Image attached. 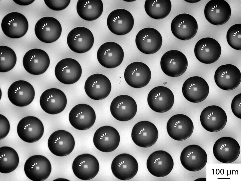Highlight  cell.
<instances>
[{
    "label": "cell",
    "instance_id": "1",
    "mask_svg": "<svg viewBox=\"0 0 243 183\" xmlns=\"http://www.w3.org/2000/svg\"><path fill=\"white\" fill-rule=\"evenodd\" d=\"M160 65L163 72L172 77H177L183 74L188 66V61L185 55L176 50H169L162 56Z\"/></svg>",
    "mask_w": 243,
    "mask_h": 183
},
{
    "label": "cell",
    "instance_id": "2",
    "mask_svg": "<svg viewBox=\"0 0 243 183\" xmlns=\"http://www.w3.org/2000/svg\"><path fill=\"white\" fill-rule=\"evenodd\" d=\"M213 151L215 157L218 161L228 164L236 160L240 155V149L236 140L230 137H224L216 141Z\"/></svg>",
    "mask_w": 243,
    "mask_h": 183
},
{
    "label": "cell",
    "instance_id": "3",
    "mask_svg": "<svg viewBox=\"0 0 243 183\" xmlns=\"http://www.w3.org/2000/svg\"><path fill=\"white\" fill-rule=\"evenodd\" d=\"M51 166L49 161L45 156L35 155L29 158L24 165L26 176L33 181H43L49 176Z\"/></svg>",
    "mask_w": 243,
    "mask_h": 183
},
{
    "label": "cell",
    "instance_id": "4",
    "mask_svg": "<svg viewBox=\"0 0 243 183\" xmlns=\"http://www.w3.org/2000/svg\"><path fill=\"white\" fill-rule=\"evenodd\" d=\"M44 127L41 121L32 116L25 117L18 123L17 132L19 138L23 141L33 143L39 140L44 133Z\"/></svg>",
    "mask_w": 243,
    "mask_h": 183
},
{
    "label": "cell",
    "instance_id": "5",
    "mask_svg": "<svg viewBox=\"0 0 243 183\" xmlns=\"http://www.w3.org/2000/svg\"><path fill=\"white\" fill-rule=\"evenodd\" d=\"M158 132L156 126L146 121H139L133 127L131 137L134 142L138 146L147 148L154 145L157 141Z\"/></svg>",
    "mask_w": 243,
    "mask_h": 183
},
{
    "label": "cell",
    "instance_id": "6",
    "mask_svg": "<svg viewBox=\"0 0 243 183\" xmlns=\"http://www.w3.org/2000/svg\"><path fill=\"white\" fill-rule=\"evenodd\" d=\"M180 160L182 165L186 170L196 172L202 170L205 166L207 156L206 151L200 146L191 145L182 150Z\"/></svg>",
    "mask_w": 243,
    "mask_h": 183
},
{
    "label": "cell",
    "instance_id": "7",
    "mask_svg": "<svg viewBox=\"0 0 243 183\" xmlns=\"http://www.w3.org/2000/svg\"><path fill=\"white\" fill-rule=\"evenodd\" d=\"M72 169L74 175L78 178L88 180L93 179L97 174L99 165L94 156L84 154L75 158L72 163Z\"/></svg>",
    "mask_w": 243,
    "mask_h": 183
},
{
    "label": "cell",
    "instance_id": "8",
    "mask_svg": "<svg viewBox=\"0 0 243 183\" xmlns=\"http://www.w3.org/2000/svg\"><path fill=\"white\" fill-rule=\"evenodd\" d=\"M62 31L61 25L56 18L49 16L43 17L38 21L34 28L35 33L40 41L51 43L57 41Z\"/></svg>",
    "mask_w": 243,
    "mask_h": 183
},
{
    "label": "cell",
    "instance_id": "9",
    "mask_svg": "<svg viewBox=\"0 0 243 183\" xmlns=\"http://www.w3.org/2000/svg\"><path fill=\"white\" fill-rule=\"evenodd\" d=\"M193 122L187 116L179 114L174 115L168 120L166 126L167 133L173 139L179 141L185 140L193 133Z\"/></svg>",
    "mask_w": 243,
    "mask_h": 183
},
{
    "label": "cell",
    "instance_id": "10",
    "mask_svg": "<svg viewBox=\"0 0 243 183\" xmlns=\"http://www.w3.org/2000/svg\"><path fill=\"white\" fill-rule=\"evenodd\" d=\"M111 167L113 174L116 178L121 180H127L136 175L138 165L133 156L128 154L123 153L114 158Z\"/></svg>",
    "mask_w": 243,
    "mask_h": 183
},
{
    "label": "cell",
    "instance_id": "11",
    "mask_svg": "<svg viewBox=\"0 0 243 183\" xmlns=\"http://www.w3.org/2000/svg\"><path fill=\"white\" fill-rule=\"evenodd\" d=\"M4 34L11 38H19L24 36L29 27L28 20L22 14L12 12L5 15L1 24Z\"/></svg>",
    "mask_w": 243,
    "mask_h": 183
},
{
    "label": "cell",
    "instance_id": "12",
    "mask_svg": "<svg viewBox=\"0 0 243 183\" xmlns=\"http://www.w3.org/2000/svg\"><path fill=\"white\" fill-rule=\"evenodd\" d=\"M174 161L171 155L168 152L159 150L152 153L148 157L146 162L147 169L153 176L162 177L168 175L174 167Z\"/></svg>",
    "mask_w": 243,
    "mask_h": 183
},
{
    "label": "cell",
    "instance_id": "13",
    "mask_svg": "<svg viewBox=\"0 0 243 183\" xmlns=\"http://www.w3.org/2000/svg\"><path fill=\"white\" fill-rule=\"evenodd\" d=\"M171 29L173 35L177 38L187 40L196 34L198 25L196 19L191 15L186 13L179 14L172 20Z\"/></svg>",
    "mask_w": 243,
    "mask_h": 183
},
{
    "label": "cell",
    "instance_id": "14",
    "mask_svg": "<svg viewBox=\"0 0 243 183\" xmlns=\"http://www.w3.org/2000/svg\"><path fill=\"white\" fill-rule=\"evenodd\" d=\"M7 95L11 102L14 105L23 107L29 105L35 96L33 86L28 82L20 80L15 81L9 87Z\"/></svg>",
    "mask_w": 243,
    "mask_h": 183
},
{
    "label": "cell",
    "instance_id": "15",
    "mask_svg": "<svg viewBox=\"0 0 243 183\" xmlns=\"http://www.w3.org/2000/svg\"><path fill=\"white\" fill-rule=\"evenodd\" d=\"M200 120L203 127L208 131L215 132L219 131L225 126L227 116L221 107L215 105L205 108L200 114Z\"/></svg>",
    "mask_w": 243,
    "mask_h": 183
},
{
    "label": "cell",
    "instance_id": "16",
    "mask_svg": "<svg viewBox=\"0 0 243 183\" xmlns=\"http://www.w3.org/2000/svg\"><path fill=\"white\" fill-rule=\"evenodd\" d=\"M107 27L115 34L124 35L129 33L132 29L134 19L132 14L124 9H119L111 11L107 20Z\"/></svg>",
    "mask_w": 243,
    "mask_h": 183
},
{
    "label": "cell",
    "instance_id": "17",
    "mask_svg": "<svg viewBox=\"0 0 243 183\" xmlns=\"http://www.w3.org/2000/svg\"><path fill=\"white\" fill-rule=\"evenodd\" d=\"M174 97L168 88L158 86L152 88L149 93L147 102L150 108L154 111L163 113L169 110L172 107Z\"/></svg>",
    "mask_w": 243,
    "mask_h": 183
},
{
    "label": "cell",
    "instance_id": "18",
    "mask_svg": "<svg viewBox=\"0 0 243 183\" xmlns=\"http://www.w3.org/2000/svg\"><path fill=\"white\" fill-rule=\"evenodd\" d=\"M124 56V51L121 46L112 42H106L101 45L97 54L99 63L108 68H113L119 66L122 62Z\"/></svg>",
    "mask_w": 243,
    "mask_h": 183
},
{
    "label": "cell",
    "instance_id": "19",
    "mask_svg": "<svg viewBox=\"0 0 243 183\" xmlns=\"http://www.w3.org/2000/svg\"><path fill=\"white\" fill-rule=\"evenodd\" d=\"M135 42L138 49L147 54H154L161 47L162 38L160 33L152 27L144 28L137 34Z\"/></svg>",
    "mask_w": 243,
    "mask_h": 183
},
{
    "label": "cell",
    "instance_id": "20",
    "mask_svg": "<svg viewBox=\"0 0 243 183\" xmlns=\"http://www.w3.org/2000/svg\"><path fill=\"white\" fill-rule=\"evenodd\" d=\"M183 95L188 101L199 103L204 100L209 91L208 84L206 80L199 76H194L187 79L182 88Z\"/></svg>",
    "mask_w": 243,
    "mask_h": 183
},
{
    "label": "cell",
    "instance_id": "21",
    "mask_svg": "<svg viewBox=\"0 0 243 183\" xmlns=\"http://www.w3.org/2000/svg\"><path fill=\"white\" fill-rule=\"evenodd\" d=\"M67 102V99L64 92L55 88L45 90L41 95L39 100L42 109L51 115H55L62 112L65 108Z\"/></svg>",
    "mask_w": 243,
    "mask_h": 183
},
{
    "label": "cell",
    "instance_id": "22",
    "mask_svg": "<svg viewBox=\"0 0 243 183\" xmlns=\"http://www.w3.org/2000/svg\"><path fill=\"white\" fill-rule=\"evenodd\" d=\"M47 145L50 151L59 157L67 156L73 151L75 145L74 139L69 132L59 130L52 133L48 140Z\"/></svg>",
    "mask_w": 243,
    "mask_h": 183
},
{
    "label": "cell",
    "instance_id": "23",
    "mask_svg": "<svg viewBox=\"0 0 243 183\" xmlns=\"http://www.w3.org/2000/svg\"><path fill=\"white\" fill-rule=\"evenodd\" d=\"M67 42L72 51L78 53H83L90 50L94 42L93 35L88 28L78 27L71 30L68 34Z\"/></svg>",
    "mask_w": 243,
    "mask_h": 183
},
{
    "label": "cell",
    "instance_id": "24",
    "mask_svg": "<svg viewBox=\"0 0 243 183\" xmlns=\"http://www.w3.org/2000/svg\"><path fill=\"white\" fill-rule=\"evenodd\" d=\"M214 79L216 84L220 88L230 90L236 88L240 84L241 74L235 66L226 64L217 68L214 74Z\"/></svg>",
    "mask_w": 243,
    "mask_h": 183
},
{
    "label": "cell",
    "instance_id": "25",
    "mask_svg": "<svg viewBox=\"0 0 243 183\" xmlns=\"http://www.w3.org/2000/svg\"><path fill=\"white\" fill-rule=\"evenodd\" d=\"M110 111L112 116L116 120L126 121L132 119L136 115L137 106L135 100L127 95H119L112 101Z\"/></svg>",
    "mask_w": 243,
    "mask_h": 183
},
{
    "label": "cell",
    "instance_id": "26",
    "mask_svg": "<svg viewBox=\"0 0 243 183\" xmlns=\"http://www.w3.org/2000/svg\"><path fill=\"white\" fill-rule=\"evenodd\" d=\"M120 136L117 131L109 126L101 127L95 132L93 139V144L98 150L107 153L112 151L118 147Z\"/></svg>",
    "mask_w": 243,
    "mask_h": 183
},
{
    "label": "cell",
    "instance_id": "27",
    "mask_svg": "<svg viewBox=\"0 0 243 183\" xmlns=\"http://www.w3.org/2000/svg\"><path fill=\"white\" fill-rule=\"evenodd\" d=\"M194 53L200 62L210 64L215 62L219 58L221 53V48L215 39L210 37L204 38L196 44Z\"/></svg>",
    "mask_w": 243,
    "mask_h": 183
},
{
    "label": "cell",
    "instance_id": "28",
    "mask_svg": "<svg viewBox=\"0 0 243 183\" xmlns=\"http://www.w3.org/2000/svg\"><path fill=\"white\" fill-rule=\"evenodd\" d=\"M50 63L49 58L43 50L33 48L28 51L24 55L23 64L25 70L34 75L44 73L47 69Z\"/></svg>",
    "mask_w": 243,
    "mask_h": 183
},
{
    "label": "cell",
    "instance_id": "29",
    "mask_svg": "<svg viewBox=\"0 0 243 183\" xmlns=\"http://www.w3.org/2000/svg\"><path fill=\"white\" fill-rule=\"evenodd\" d=\"M69 119L71 125L75 129L85 130L91 128L96 120V114L93 109L85 104L75 105L70 111Z\"/></svg>",
    "mask_w": 243,
    "mask_h": 183
},
{
    "label": "cell",
    "instance_id": "30",
    "mask_svg": "<svg viewBox=\"0 0 243 183\" xmlns=\"http://www.w3.org/2000/svg\"><path fill=\"white\" fill-rule=\"evenodd\" d=\"M124 76L126 83L131 87L140 88L147 85L151 77V72L149 67L140 62H133L126 68Z\"/></svg>",
    "mask_w": 243,
    "mask_h": 183
},
{
    "label": "cell",
    "instance_id": "31",
    "mask_svg": "<svg viewBox=\"0 0 243 183\" xmlns=\"http://www.w3.org/2000/svg\"><path fill=\"white\" fill-rule=\"evenodd\" d=\"M111 89L110 80L105 76L97 73L91 75L86 79L84 90L87 96L92 99L100 100L107 97Z\"/></svg>",
    "mask_w": 243,
    "mask_h": 183
},
{
    "label": "cell",
    "instance_id": "32",
    "mask_svg": "<svg viewBox=\"0 0 243 183\" xmlns=\"http://www.w3.org/2000/svg\"><path fill=\"white\" fill-rule=\"evenodd\" d=\"M81 66L76 60L72 58H65L60 61L55 69V74L57 79L66 84L75 83L80 79L82 74Z\"/></svg>",
    "mask_w": 243,
    "mask_h": 183
},
{
    "label": "cell",
    "instance_id": "33",
    "mask_svg": "<svg viewBox=\"0 0 243 183\" xmlns=\"http://www.w3.org/2000/svg\"><path fill=\"white\" fill-rule=\"evenodd\" d=\"M231 14L230 5L224 0H211L206 4L204 9L205 17L210 23L220 25L226 23Z\"/></svg>",
    "mask_w": 243,
    "mask_h": 183
},
{
    "label": "cell",
    "instance_id": "34",
    "mask_svg": "<svg viewBox=\"0 0 243 183\" xmlns=\"http://www.w3.org/2000/svg\"><path fill=\"white\" fill-rule=\"evenodd\" d=\"M77 14L86 21H92L99 18L103 10L101 0H78L76 5Z\"/></svg>",
    "mask_w": 243,
    "mask_h": 183
},
{
    "label": "cell",
    "instance_id": "35",
    "mask_svg": "<svg viewBox=\"0 0 243 183\" xmlns=\"http://www.w3.org/2000/svg\"><path fill=\"white\" fill-rule=\"evenodd\" d=\"M172 4L168 0H146L144 9L146 12L151 18L156 19H164L170 13Z\"/></svg>",
    "mask_w": 243,
    "mask_h": 183
},
{
    "label": "cell",
    "instance_id": "36",
    "mask_svg": "<svg viewBox=\"0 0 243 183\" xmlns=\"http://www.w3.org/2000/svg\"><path fill=\"white\" fill-rule=\"evenodd\" d=\"M19 162L18 155L12 148L8 146L0 147V172L7 174L14 171Z\"/></svg>",
    "mask_w": 243,
    "mask_h": 183
},
{
    "label": "cell",
    "instance_id": "37",
    "mask_svg": "<svg viewBox=\"0 0 243 183\" xmlns=\"http://www.w3.org/2000/svg\"><path fill=\"white\" fill-rule=\"evenodd\" d=\"M17 62V56L14 51L5 46H0V72H5L11 70Z\"/></svg>",
    "mask_w": 243,
    "mask_h": 183
},
{
    "label": "cell",
    "instance_id": "38",
    "mask_svg": "<svg viewBox=\"0 0 243 183\" xmlns=\"http://www.w3.org/2000/svg\"><path fill=\"white\" fill-rule=\"evenodd\" d=\"M226 40L229 45L236 50H241V24L232 26L228 30Z\"/></svg>",
    "mask_w": 243,
    "mask_h": 183
},
{
    "label": "cell",
    "instance_id": "39",
    "mask_svg": "<svg viewBox=\"0 0 243 183\" xmlns=\"http://www.w3.org/2000/svg\"><path fill=\"white\" fill-rule=\"evenodd\" d=\"M71 1L44 0L46 5L51 9L56 11H59L65 9L69 5Z\"/></svg>",
    "mask_w": 243,
    "mask_h": 183
},
{
    "label": "cell",
    "instance_id": "40",
    "mask_svg": "<svg viewBox=\"0 0 243 183\" xmlns=\"http://www.w3.org/2000/svg\"><path fill=\"white\" fill-rule=\"evenodd\" d=\"M231 108L234 115L241 119V93L237 95L234 98L231 102Z\"/></svg>",
    "mask_w": 243,
    "mask_h": 183
},
{
    "label": "cell",
    "instance_id": "41",
    "mask_svg": "<svg viewBox=\"0 0 243 183\" xmlns=\"http://www.w3.org/2000/svg\"><path fill=\"white\" fill-rule=\"evenodd\" d=\"M10 129V123L7 118L3 115L0 114V139L5 137L8 134Z\"/></svg>",
    "mask_w": 243,
    "mask_h": 183
},
{
    "label": "cell",
    "instance_id": "42",
    "mask_svg": "<svg viewBox=\"0 0 243 183\" xmlns=\"http://www.w3.org/2000/svg\"><path fill=\"white\" fill-rule=\"evenodd\" d=\"M16 4L21 5H27L32 3L35 0H13Z\"/></svg>",
    "mask_w": 243,
    "mask_h": 183
},
{
    "label": "cell",
    "instance_id": "43",
    "mask_svg": "<svg viewBox=\"0 0 243 183\" xmlns=\"http://www.w3.org/2000/svg\"><path fill=\"white\" fill-rule=\"evenodd\" d=\"M201 0H185V1L190 3H194L197 2H198Z\"/></svg>",
    "mask_w": 243,
    "mask_h": 183
},
{
    "label": "cell",
    "instance_id": "44",
    "mask_svg": "<svg viewBox=\"0 0 243 183\" xmlns=\"http://www.w3.org/2000/svg\"><path fill=\"white\" fill-rule=\"evenodd\" d=\"M54 181H69V180L65 178H59L56 179Z\"/></svg>",
    "mask_w": 243,
    "mask_h": 183
},
{
    "label": "cell",
    "instance_id": "45",
    "mask_svg": "<svg viewBox=\"0 0 243 183\" xmlns=\"http://www.w3.org/2000/svg\"><path fill=\"white\" fill-rule=\"evenodd\" d=\"M206 178H198L195 180V181H206Z\"/></svg>",
    "mask_w": 243,
    "mask_h": 183
}]
</instances>
